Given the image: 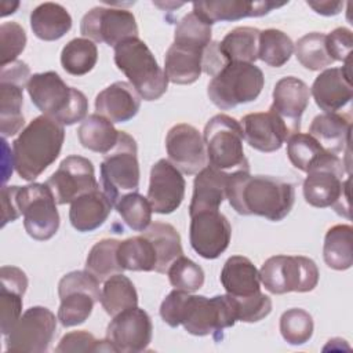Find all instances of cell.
<instances>
[{
    "instance_id": "22",
    "label": "cell",
    "mask_w": 353,
    "mask_h": 353,
    "mask_svg": "<svg viewBox=\"0 0 353 353\" xmlns=\"http://www.w3.org/2000/svg\"><path fill=\"white\" fill-rule=\"evenodd\" d=\"M310 94L313 95L316 105L324 110V113H336L345 108L353 97L350 59L345 61L342 68L324 69L314 79Z\"/></svg>"
},
{
    "instance_id": "37",
    "label": "cell",
    "mask_w": 353,
    "mask_h": 353,
    "mask_svg": "<svg viewBox=\"0 0 353 353\" xmlns=\"http://www.w3.org/2000/svg\"><path fill=\"white\" fill-rule=\"evenodd\" d=\"M287 156L295 168L307 172L334 159L336 154L323 149L310 134L296 132L287 139Z\"/></svg>"
},
{
    "instance_id": "29",
    "label": "cell",
    "mask_w": 353,
    "mask_h": 353,
    "mask_svg": "<svg viewBox=\"0 0 353 353\" xmlns=\"http://www.w3.org/2000/svg\"><path fill=\"white\" fill-rule=\"evenodd\" d=\"M205 48L172 43L165 52L164 73L174 84H192L203 72Z\"/></svg>"
},
{
    "instance_id": "48",
    "label": "cell",
    "mask_w": 353,
    "mask_h": 353,
    "mask_svg": "<svg viewBox=\"0 0 353 353\" xmlns=\"http://www.w3.org/2000/svg\"><path fill=\"white\" fill-rule=\"evenodd\" d=\"M55 352H116V349L106 338L99 341L88 331H72L62 336Z\"/></svg>"
},
{
    "instance_id": "18",
    "label": "cell",
    "mask_w": 353,
    "mask_h": 353,
    "mask_svg": "<svg viewBox=\"0 0 353 353\" xmlns=\"http://www.w3.org/2000/svg\"><path fill=\"white\" fill-rule=\"evenodd\" d=\"M153 325L150 316L138 306L130 307L113 317L106 328V339L116 352L138 353L152 342Z\"/></svg>"
},
{
    "instance_id": "30",
    "label": "cell",
    "mask_w": 353,
    "mask_h": 353,
    "mask_svg": "<svg viewBox=\"0 0 353 353\" xmlns=\"http://www.w3.org/2000/svg\"><path fill=\"white\" fill-rule=\"evenodd\" d=\"M113 203L105 192L98 189L85 193L70 203L69 221L77 232H92L105 223L110 215Z\"/></svg>"
},
{
    "instance_id": "35",
    "label": "cell",
    "mask_w": 353,
    "mask_h": 353,
    "mask_svg": "<svg viewBox=\"0 0 353 353\" xmlns=\"http://www.w3.org/2000/svg\"><path fill=\"white\" fill-rule=\"evenodd\" d=\"M141 233L152 241L156 250L157 273H167L170 265L178 256L183 255L181 236L172 225L164 222H153Z\"/></svg>"
},
{
    "instance_id": "28",
    "label": "cell",
    "mask_w": 353,
    "mask_h": 353,
    "mask_svg": "<svg viewBox=\"0 0 353 353\" xmlns=\"http://www.w3.org/2000/svg\"><path fill=\"white\" fill-rule=\"evenodd\" d=\"M350 132L352 120L347 114L321 113L312 120L307 134H310L323 149L338 156L349 150Z\"/></svg>"
},
{
    "instance_id": "47",
    "label": "cell",
    "mask_w": 353,
    "mask_h": 353,
    "mask_svg": "<svg viewBox=\"0 0 353 353\" xmlns=\"http://www.w3.org/2000/svg\"><path fill=\"white\" fill-rule=\"evenodd\" d=\"M211 25L192 11L178 22L174 32V43L207 48L211 43Z\"/></svg>"
},
{
    "instance_id": "42",
    "label": "cell",
    "mask_w": 353,
    "mask_h": 353,
    "mask_svg": "<svg viewBox=\"0 0 353 353\" xmlns=\"http://www.w3.org/2000/svg\"><path fill=\"white\" fill-rule=\"evenodd\" d=\"M294 52V43L279 29H265L259 33L258 59L269 66L280 68L287 63Z\"/></svg>"
},
{
    "instance_id": "45",
    "label": "cell",
    "mask_w": 353,
    "mask_h": 353,
    "mask_svg": "<svg viewBox=\"0 0 353 353\" xmlns=\"http://www.w3.org/2000/svg\"><path fill=\"white\" fill-rule=\"evenodd\" d=\"M313 319L303 309H288L280 317V334L290 345L298 346L309 342L313 335Z\"/></svg>"
},
{
    "instance_id": "6",
    "label": "cell",
    "mask_w": 353,
    "mask_h": 353,
    "mask_svg": "<svg viewBox=\"0 0 353 353\" xmlns=\"http://www.w3.org/2000/svg\"><path fill=\"white\" fill-rule=\"evenodd\" d=\"M265 84L262 70L254 63L228 62L211 79L207 87L210 101L222 110L255 101Z\"/></svg>"
},
{
    "instance_id": "7",
    "label": "cell",
    "mask_w": 353,
    "mask_h": 353,
    "mask_svg": "<svg viewBox=\"0 0 353 353\" xmlns=\"http://www.w3.org/2000/svg\"><path fill=\"white\" fill-rule=\"evenodd\" d=\"M203 139L210 163L208 165L221 171H250V164L243 148V128L236 119L222 113L215 114L207 121Z\"/></svg>"
},
{
    "instance_id": "50",
    "label": "cell",
    "mask_w": 353,
    "mask_h": 353,
    "mask_svg": "<svg viewBox=\"0 0 353 353\" xmlns=\"http://www.w3.org/2000/svg\"><path fill=\"white\" fill-rule=\"evenodd\" d=\"M234 302L237 321L255 323L265 319L272 312V299L262 292L247 298H234Z\"/></svg>"
},
{
    "instance_id": "8",
    "label": "cell",
    "mask_w": 353,
    "mask_h": 353,
    "mask_svg": "<svg viewBox=\"0 0 353 353\" xmlns=\"http://www.w3.org/2000/svg\"><path fill=\"white\" fill-rule=\"evenodd\" d=\"M306 174L307 175L303 181L305 201L316 208L332 207L336 214L349 219L350 176L343 181V160H341L339 156H335L327 163L312 168Z\"/></svg>"
},
{
    "instance_id": "26",
    "label": "cell",
    "mask_w": 353,
    "mask_h": 353,
    "mask_svg": "<svg viewBox=\"0 0 353 353\" xmlns=\"http://www.w3.org/2000/svg\"><path fill=\"white\" fill-rule=\"evenodd\" d=\"M284 3L274 1H194L193 12L208 25L223 21H239L248 17H262Z\"/></svg>"
},
{
    "instance_id": "25",
    "label": "cell",
    "mask_w": 353,
    "mask_h": 353,
    "mask_svg": "<svg viewBox=\"0 0 353 353\" xmlns=\"http://www.w3.org/2000/svg\"><path fill=\"white\" fill-rule=\"evenodd\" d=\"M141 108V97L130 83L116 81L102 90L95 98L98 114L112 123H125L137 116Z\"/></svg>"
},
{
    "instance_id": "12",
    "label": "cell",
    "mask_w": 353,
    "mask_h": 353,
    "mask_svg": "<svg viewBox=\"0 0 353 353\" xmlns=\"http://www.w3.org/2000/svg\"><path fill=\"white\" fill-rule=\"evenodd\" d=\"M58 295L59 323L66 328L74 327L83 324L91 316L94 305L99 302V281L87 270H74L59 280Z\"/></svg>"
},
{
    "instance_id": "49",
    "label": "cell",
    "mask_w": 353,
    "mask_h": 353,
    "mask_svg": "<svg viewBox=\"0 0 353 353\" xmlns=\"http://www.w3.org/2000/svg\"><path fill=\"white\" fill-rule=\"evenodd\" d=\"M1 43V66L15 62L18 55L25 50L26 33L17 22H4L0 26Z\"/></svg>"
},
{
    "instance_id": "32",
    "label": "cell",
    "mask_w": 353,
    "mask_h": 353,
    "mask_svg": "<svg viewBox=\"0 0 353 353\" xmlns=\"http://www.w3.org/2000/svg\"><path fill=\"white\" fill-rule=\"evenodd\" d=\"M30 28L40 40L55 41L70 30L72 17L63 6L47 1L32 11Z\"/></svg>"
},
{
    "instance_id": "15",
    "label": "cell",
    "mask_w": 353,
    "mask_h": 353,
    "mask_svg": "<svg viewBox=\"0 0 353 353\" xmlns=\"http://www.w3.org/2000/svg\"><path fill=\"white\" fill-rule=\"evenodd\" d=\"M83 37L116 47L119 43L138 37V25L131 11L123 8L94 7L81 19Z\"/></svg>"
},
{
    "instance_id": "13",
    "label": "cell",
    "mask_w": 353,
    "mask_h": 353,
    "mask_svg": "<svg viewBox=\"0 0 353 353\" xmlns=\"http://www.w3.org/2000/svg\"><path fill=\"white\" fill-rule=\"evenodd\" d=\"M57 320L58 317L44 306L29 307L6 335L7 352H46L54 339Z\"/></svg>"
},
{
    "instance_id": "24",
    "label": "cell",
    "mask_w": 353,
    "mask_h": 353,
    "mask_svg": "<svg viewBox=\"0 0 353 353\" xmlns=\"http://www.w3.org/2000/svg\"><path fill=\"white\" fill-rule=\"evenodd\" d=\"M28 288L25 272L17 266L0 269V328L7 335L22 314V298Z\"/></svg>"
},
{
    "instance_id": "36",
    "label": "cell",
    "mask_w": 353,
    "mask_h": 353,
    "mask_svg": "<svg viewBox=\"0 0 353 353\" xmlns=\"http://www.w3.org/2000/svg\"><path fill=\"white\" fill-rule=\"evenodd\" d=\"M117 259L124 270L156 272L157 269L156 250L152 241L142 233L119 243Z\"/></svg>"
},
{
    "instance_id": "3",
    "label": "cell",
    "mask_w": 353,
    "mask_h": 353,
    "mask_svg": "<svg viewBox=\"0 0 353 353\" xmlns=\"http://www.w3.org/2000/svg\"><path fill=\"white\" fill-rule=\"evenodd\" d=\"M63 141V124L46 114L34 117L12 142L17 174L25 181H34L58 159Z\"/></svg>"
},
{
    "instance_id": "14",
    "label": "cell",
    "mask_w": 353,
    "mask_h": 353,
    "mask_svg": "<svg viewBox=\"0 0 353 353\" xmlns=\"http://www.w3.org/2000/svg\"><path fill=\"white\" fill-rule=\"evenodd\" d=\"M30 80L29 66L22 61L0 66V131L3 138L21 132L23 88Z\"/></svg>"
},
{
    "instance_id": "20",
    "label": "cell",
    "mask_w": 353,
    "mask_h": 353,
    "mask_svg": "<svg viewBox=\"0 0 353 353\" xmlns=\"http://www.w3.org/2000/svg\"><path fill=\"white\" fill-rule=\"evenodd\" d=\"M186 182L182 172L168 160L160 159L150 170L148 201L156 214H171L183 201Z\"/></svg>"
},
{
    "instance_id": "1",
    "label": "cell",
    "mask_w": 353,
    "mask_h": 353,
    "mask_svg": "<svg viewBox=\"0 0 353 353\" xmlns=\"http://www.w3.org/2000/svg\"><path fill=\"white\" fill-rule=\"evenodd\" d=\"M226 199L240 215H258L279 222L294 207L295 188L277 176H252L248 170H237L229 172Z\"/></svg>"
},
{
    "instance_id": "40",
    "label": "cell",
    "mask_w": 353,
    "mask_h": 353,
    "mask_svg": "<svg viewBox=\"0 0 353 353\" xmlns=\"http://www.w3.org/2000/svg\"><path fill=\"white\" fill-rule=\"evenodd\" d=\"M119 240L103 239L92 245L85 259V270L91 273L99 283H103L110 276L123 273V268L117 259Z\"/></svg>"
},
{
    "instance_id": "39",
    "label": "cell",
    "mask_w": 353,
    "mask_h": 353,
    "mask_svg": "<svg viewBox=\"0 0 353 353\" xmlns=\"http://www.w3.org/2000/svg\"><path fill=\"white\" fill-rule=\"evenodd\" d=\"M352 234L353 228L350 225H335L327 230L323 256L328 268L334 270H346L353 265Z\"/></svg>"
},
{
    "instance_id": "43",
    "label": "cell",
    "mask_w": 353,
    "mask_h": 353,
    "mask_svg": "<svg viewBox=\"0 0 353 353\" xmlns=\"http://www.w3.org/2000/svg\"><path fill=\"white\" fill-rule=\"evenodd\" d=\"M294 51L298 62L309 70H321L334 62L327 51L324 33L312 32L302 36L294 44Z\"/></svg>"
},
{
    "instance_id": "51",
    "label": "cell",
    "mask_w": 353,
    "mask_h": 353,
    "mask_svg": "<svg viewBox=\"0 0 353 353\" xmlns=\"http://www.w3.org/2000/svg\"><path fill=\"white\" fill-rule=\"evenodd\" d=\"M325 46L332 61H347L350 59V51L353 46L352 30L347 28H336L331 33L325 34Z\"/></svg>"
},
{
    "instance_id": "4",
    "label": "cell",
    "mask_w": 353,
    "mask_h": 353,
    "mask_svg": "<svg viewBox=\"0 0 353 353\" xmlns=\"http://www.w3.org/2000/svg\"><path fill=\"white\" fill-rule=\"evenodd\" d=\"M26 90L33 105L43 114L63 125H72L87 117L85 95L80 90L69 87L57 72L32 74Z\"/></svg>"
},
{
    "instance_id": "46",
    "label": "cell",
    "mask_w": 353,
    "mask_h": 353,
    "mask_svg": "<svg viewBox=\"0 0 353 353\" xmlns=\"http://www.w3.org/2000/svg\"><path fill=\"white\" fill-rule=\"evenodd\" d=\"M168 280L175 290L194 292L204 284L203 269L192 259L181 255L178 256L167 270Z\"/></svg>"
},
{
    "instance_id": "44",
    "label": "cell",
    "mask_w": 353,
    "mask_h": 353,
    "mask_svg": "<svg viewBox=\"0 0 353 353\" xmlns=\"http://www.w3.org/2000/svg\"><path fill=\"white\" fill-rule=\"evenodd\" d=\"M114 207L125 225L135 232H143L152 223L150 203L138 192L121 196Z\"/></svg>"
},
{
    "instance_id": "33",
    "label": "cell",
    "mask_w": 353,
    "mask_h": 353,
    "mask_svg": "<svg viewBox=\"0 0 353 353\" xmlns=\"http://www.w3.org/2000/svg\"><path fill=\"white\" fill-rule=\"evenodd\" d=\"M261 30L251 26H239L218 41V50L226 62L254 63L258 59Z\"/></svg>"
},
{
    "instance_id": "23",
    "label": "cell",
    "mask_w": 353,
    "mask_h": 353,
    "mask_svg": "<svg viewBox=\"0 0 353 353\" xmlns=\"http://www.w3.org/2000/svg\"><path fill=\"white\" fill-rule=\"evenodd\" d=\"M309 98L310 90L307 84L298 77L287 76L276 83L273 103L269 109L277 113L296 134L301 130V119L309 105Z\"/></svg>"
},
{
    "instance_id": "10",
    "label": "cell",
    "mask_w": 353,
    "mask_h": 353,
    "mask_svg": "<svg viewBox=\"0 0 353 353\" xmlns=\"http://www.w3.org/2000/svg\"><path fill=\"white\" fill-rule=\"evenodd\" d=\"M316 262L302 255H274L268 258L259 277L263 287L276 295L287 292H309L319 283Z\"/></svg>"
},
{
    "instance_id": "38",
    "label": "cell",
    "mask_w": 353,
    "mask_h": 353,
    "mask_svg": "<svg viewBox=\"0 0 353 353\" xmlns=\"http://www.w3.org/2000/svg\"><path fill=\"white\" fill-rule=\"evenodd\" d=\"M99 302L105 312L114 317L125 309L138 306V294L132 281L123 273H117L103 281Z\"/></svg>"
},
{
    "instance_id": "2",
    "label": "cell",
    "mask_w": 353,
    "mask_h": 353,
    "mask_svg": "<svg viewBox=\"0 0 353 353\" xmlns=\"http://www.w3.org/2000/svg\"><path fill=\"white\" fill-rule=\"evenodd\" d=\"M160 316L170 327L183 325L189 334L196 336L222 332L237 321L236 302L232 295L207 298L175 288L161 302Z\"/></svg>"
},
{
    "instance_id": "31",
    "label": "cell",
    "mask_w": 353,
    "mask_h": 353,
    "mask_svg": "<svg viewBox=\"0 0 353 353\" xmlns=\"http://www.w3.org/2000/svg\"><path fill=\"white\" fill-rule=\"evenodd\" d=\"M221 283L226 294L234 298H247L261 292L259 270L247 256L241 255L226 259L221 270Z\"/></svg>"
},
{
    "instance_id": "34",
    "label": "cell",
    "mask_w": 353,
    "mask_h": 353,
    "mask_svg": "<svg viewBox=\"0 0 353 353\" xmlns=\"http://www.w3.org/2000/svg\"><path fill=\"white\" fill-rule=\"evenodd\" d=\"M77 137L83 148L95 153L106 154L116 146L120 131L114 128L110 120L94 113L81 121L77 128Z\"/></svg>"
},
{
    "instance_id": "5",
    "label": "cell",
    "mask_w": 353,
    "mask_h": 353,
    "mask_svg": "<svg viewBox=\"0 0 353 353\" xmlns=\"http://www.w3.org/2000/svg\"><path fill=\"white\" fill-rule=\"evenodd\" d=\"M114 63L145 101H156L167 91L168 79L154 55L139 37H131L114 47Z\"/></svg>"
},
{
    "instance_id": "16",
    "label": "cell",
    "mask_w": 353,
    "mask_h": 353,
    "mask_svg": "<svg viewBox=\"0 0 353 353\" xmlns=\"http://www.w3.org/2000/svg\"><path fill=\"white\" fill-rule=\"evenodd\" d=\"M46 183L58 204L72 203L77 197L99 189L92 163L77 154L63 159Z\"/></svg>"
},
{
    "instance_id": "11",
    "label": "cell",
    "mask_w": 353,
    "mask_h": 353,
    "mask_svg": "<svg viewBox=\"0 0 353 353\" xmlns=\"http://www.w3.org/2000/svg\"><path fill=\"white\" fill-rule=\"evenodd\" d=\"M17 207L26 233L39 241L50 240L59 228L57 200L47 183H30L17 190Z\"/></svg>"
},
{
    "instance_id": "41",
    "label": "cell",
    "mask_w": 353,
    "mask_h": 353,
    "mask_svg": "<svg viewBox=\"0 0 353 353\" xmlns=\"http://www.w3.org/2000/svg\"><path fill=\"white\" fill-rule=\"evenodd\" d=\"M98 61L95 43L85 37L70 40L61 52V65L69 74L83 76L92 70Z\"/></svg>"
},
{
    "instance_id": "17",
    "label": "cell",
    "mask_w": 353,
    "mask_h": 353,
    "mask_svg": "<svg viewBox=\"0 0 353 353\" xmlns=\"http://www.w3.org/2000/svg\"><path fill=\"white\" fill-rule=\"evenodd\" d=\"M232 237L228 218L215 211H201L190 216L189 240L192 248L205 259H215L226 251Z\"/></svg>"
},
{
    "instance_id": "21",
    "label": "cell",
    "mask_w": 353,
    "mask_h": 353,
    "mask_svg": "<svg viewBox=\"0 0 353 353\" xmlns=\"http://www.w3.org/2000/svg\"><path fill=\"white\" fill-rule=\"evenodd\" d=\"M243 135L247 143L263 153L279 150L294 134L290 125L273 110L248 113L241 119Z\"/></svg>"
},
{
    "instance_id": "27",
    "label": "cell",
    "mask_w": 353,
    "mask_h": 353,
    "mask_svg": "<svg viewBox=\"0 0 353 353\" xmlns=\"http://www.w3.org/2000/svg\"><path fill=\"white\" fill-rule=\"evenodd\" d=\"M229 172L205 165L197 172L193 182V194L189 205V215L201 211H215L226 199Z\"/></svg>"
},
{
    "instance_id": "53",
    "label": "cell",
    "mask_w": 353,
    "mask_h": 353,
    "mask_svg": "<svg viewBox=\"0 0 353 353\" xmlns=\"http://www.w3.org/2000/svg\"><path fill=\"white\" fill-rule=\"evenodd\" d=\"M306 4L310 8H313L317 14L325 15V17L339 14L342 11V7H343L342 1H330V0H325V1H306Z\"/></svg>"
},
{
    "instance_id": "19",
    "label": "cell",
    "mask_w": 353,
    "mask_h": 353,
    "mask_svg": "<svg viewBox=\"0 0 353 353\" xmlns=\"http://www.w3.org/2000/svg\"><path fill=\"white\" fill-rule=\"evenodd\" d=\"M168 160L183 174L193 175L207 165L203 135L190 124L181 123L170 128L165 137Z\"/></svg>"
},
{
    "instance_id": "9",
    "label": "cell",
    "mask_w": 353,
    "mask_h": 353,
    "mask_svg": "<svg viewBox=\"0 0 353 353\" xmlns=\"http://www.w3.org/2000/svg\"><path fill=\"white\" fill-rule=\"evenodd\" d=\"M135 139L124 131H120L116 146L103 154L101 163V183L105 194L113 203L139 188V163Z\"/></svg>"
},
{
    "instance_id": "52",
    "label": "cell",
    "mask_w": 353,
    "mask_h": 353,
    "mask_svg": "<svg viewBox=\"0 0 353 353\" xmlns=\"http://www.w3.org/2000/svg\"><path fill=\"white\" fill-rule=\"evenodd\" d=\"M19 186H3L1 188V207H3V215H1V226H6L8 222H14L21 214L17 207V190Z\"/></svg>"
}]
</instances>
